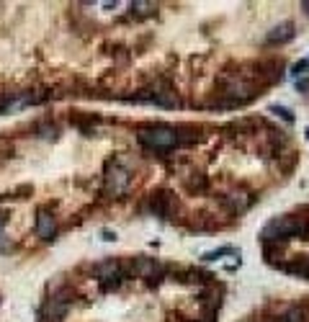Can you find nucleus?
<instances>
[{"label": "nucleus", "mask_w": 309, "mask_h": 322, "mask_svg": "<svg viewBox=\"0 0 309 322\" xmlns=\"http://www.w3.org/2000/svg\"><path fill=\"white\" fill-rule=\"evenodd\" d=\"M301 8L306 11V16H309V0H304V3H301Z\"/></svg>", "instance_id": "18"}, {"label": "nucleus", "mask_w": 309, "mask_h": 322, "mask_svg": "<svg viewBox=\"0 0 309 322\" xmlns=\"http://www.w3.org/2000/svg\"><path fill=\"white\" fill-rule=\"evenodd\" d=\"M34 131H36V137H42V139H54V137L60 134V129H57L52 121H42V124H36Z\"/></svg>", "instance_id": "10"}, {"label": "nucleus", "mask_w": 309, "mask_h": 322, "mask_svg": "<svg viewBox=\"0 0 309 322\" xmlns=\"http://www.w3.org/2000/svg\"><path fill=\"white\" fill-rule=\"evenodd\" d=\"M70 304H72L70 291L54 294L52 299H47V304H44L42 314H44V319H47V322H62V319H65V314H67V309H70Z\"/></svg>", "instance_id": "5"}, {"label": "nucleus", "mask_w": 309, "mask_h": 322, "mask_svg": "<svg viewBox=\"0 0 309 322\" xmlns=\"http://www.w3.org/2000/svg\"><path fill=\"white\" fill-rule=\"evenodd\" d=\"M176 209H178V201H176V196H173L168 188H158V191L149 194V212H152L154 217L170 219Z\"/></svg>", "instance_id": "4"}, {"label": "nucleus", "mask_w": 309, "mask_h": 322, "mask_svg": "<svg viewBox=\"0 0 309 322\" xmlns=\"http://www.w3.org/2000/svg\"><path fill=\"white\" fill-rule=\"evenodd\" d=\"M250 204H253V199H250L247 194H242V191L222 196V206H227V209H229L232 214H240V212H245V209H247Z\"/></svg>", "instance_id": "9"}, {"label": "nucleus", "mask_w": 309, "mask_h": 322, "mask_svg": "<svg viewBox=\"0 0 309 322\" xmlns=\"http://www.w3.org/2000/svg\"><path fill=\"white\" fill-rule=\"evenodd\" d=\"M6 222H8V217H6V214H0V232H3V227H6Z\"/></svg>", "instance_id": "17"}, {"label": "nucleus", "mask_w": 309, "mask_h": 322, "mask_svg": "<svg viewBox=\"0 0 309 322\" xmlns=\"http://www.w3.org/2000/svg\"><path fill=\"white\" fill-rule=\"evenodd\" d=\"M101 240L111 242V240H116V232H111V230H103V232H101Z\"/></svg>", "instance_id": "15"}, {"label": "nucleus", "mask_w": 309, "mask_h": 322, "mask_svg": "<svg viewBox=\"0 0 309 322\" xmlns=\"http://www.w3.org/2000/svg\"><path fill=\"white\" fill-rule=\"evenodd\" d=\"M34 232H36L39 240H54V235H57V219H54V214H52L49 206H39L36 209Z\"/></svg>", "instance_id": "6"}, {"label": "nucleus", "mask_w": 309, "mask_h": 322, "mask_svg": "<svg viewBox=\"0 0 309 322\" xmlns=\"http://www.w3.org/2000/svg\"><path fill=\"white\" fill-rule=\"evenodd\" d=\"M129 271H131L134 276H139V278H160L165 268L160 266V260H158V258L139 255V258H134V260L129 263Z\"/></svg>", "instance_id": "7"}, {"label": "nucleus", "mask_w": 309, "mask_h": 322, "mask_svg": "<svg viewBox=\"0 0 309 322\" xmlns=\"http://www.w3.org/2000/svg\"><path fill=\"white\" fill-rule=\"evenodd\" d=\"M294 24L291 21H283V24H278V26H273L271 31H268V36H265V42L268 44H286V42H291L294 39Z\"/></svg>", "instance_id": "8"}, {"label": "nucleus", "mask_w": 309, "mask_h": 322, "mask_svg": "<svg viewBox=\"0 0 309 322\" xmlns=\"http://www.w3.org/2000/svg\"><path fill=\"white\" fill-rule=\"evenodd\" d=\"M306 70H309V60H301L294 65V75H306Z\"/></svg>", "instance_id": "14"}, {"label": "nucleus", "mask_w": 309, "mask_h": 322, "mask_svg": "<svg viewBox=\"0 0 309 322\" xmlns=\"http://www.w3.org/2000/svg\"><path fill=\"white\" fill-rule=\"evenodd\" d=\"M137 139H139V144L147 147V149H170V147L181 144V129L165 126V124L142 126L139 134H137Z\"/></svg>", "instance_id": "2"}, {"label": "nucleus", "mask_w": 309, "mask_h": 322, "mask_svg": "<svg viewBox=\"0 0 309 322\" xmlns=\"http://www.w3.org/2000/svg\"><path fill=\"white\" fill-rule=\"evenodd\" d=\"M271 113L281 116L286 124H294V113H291V108H286V106H278V103H273V106H271Z\"/></svg>", "instance_id": "12"}, {"label": "nucleus", "mask_w": 309, "mask_h": 322, "mask_svg": "<svg viewBox=\"0 0 309 322\" xmlns=\"http://www.w3.org/2000/svg\"><path fill=\"white\" fill-rule=\"evenodd\" d=\"M229 253H235V248H219V250L204 253V260H217V258H222V255H229Z\"/></svg>", "instance_id": "13"}, {"label": "nucleus", "mask_w": 309, "mask_h": 322, "mask_svg": "<svg viewBox=\"0 0 309 322\" xmlns=\"http://www.w3.org/2000/svg\"><path fill=\"white\" fill-rule=\"evenodd\" d=\"M306 88H309V80H304V78L296 80V90H306Z\"/></svg>", "instance_id": "16"}, {"label": "nucleus", "mask_w": 309, "mask_h": 322, "mask_svg": "<svg viewBox=\"0 0 309 322\" xmlns=\"http://www.w3.org/2000/svg\"><path fill=\"white\" fill-rule=\"evenodd\" d=\"M131 186V173L124 168L119 160H108L106 171H103V191L108 196H124Z\"/></svg>", "instance_id": "3"}, {"label": "nucleus", "mask_w": 309, "mask_h": 322, "mask_svg": "<svg viewBox=\"0 0 309 322\" xmlns=\"http://www.w3.org/2000/svg\"><path fill=\"white\" fill-rule=\"evenodd\" d=\"M294 237H301V240H309V219L306 217H294V214H283V217H276L271 219L263 232H260V240L268 245V242H286V240H294Z\"/></svg>", "instance_id": "1"}, {"label": "nucleus", "mask_w": 309, "mask_h": 322, "mask_svg": "<svg viewBox=\"0 0 309 322\" xmlns=\"http://www.w3.org/2000/svg\"><path fill=\"white\" fill-rule=\"evenodd\" d=\"M276 322H304V312L301 309H296V307H291V309H286Z\"/></svg>", "instance_id": "11"}]
</instances>
